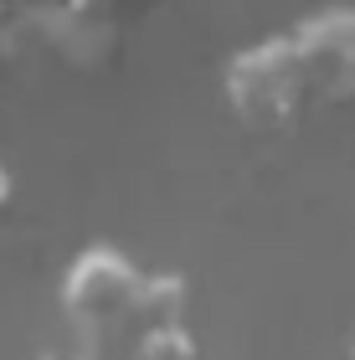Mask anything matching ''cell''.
<instances>
[{
  "label": "cell",
  "mask_w": 355,
  "mask_h": 360,
  "mask_svg": "<svg viewBox=\"0 0 355 360\" xmlns=\"http://www.w3.org/2000/svg\"><path fill=\"white\" fill-rule=\"evenodd\" d=\"M309 93L325 103H355V11H325L294 31Z\"/></svg>",
  "instance_id": "2"
},
{
  "label": "cell",
  "mask_w": 355,
  "mask_h": 360,
  "mask_svg": "<svg viewBox=\"0 0 355 360\" xmlns=\"http://www.w3.org/2000/svg\"><path fill=\"white\" fill-rule=\"evenodd\" d=\"M227 93H232V108L257 129H283L314 103L294 37H278V41L242 52L227 72Z\"/></svg>",
  "instance_id": "1"
}]
</instances>
